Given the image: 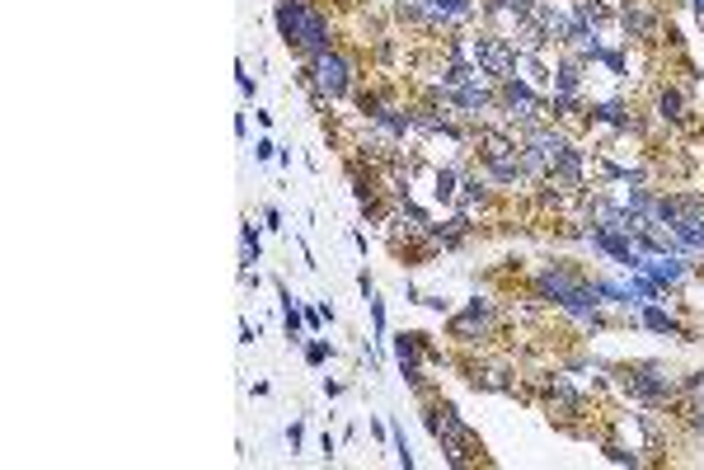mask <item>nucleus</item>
Returning a JSON list of instances; mask_svg holds the SVG:
<instances>
[{
	"label": "nucleus",
	"instance_id": "obj_1",
	"mask_svg": "<svg viewBox=\"0 0 704 470\" xmlns=\"http://www.w3.org/2000/svg\"><path fill=\"white\" fill-rule=\"evenodd\" d=\"M536 292L545 301H554L559 311H568L582 325H601V287L587 282L578 268L568 264H545L536 273Z\"/></svg>",
	"mask_w": 704,
	"mask_h": 470
},
{
	"label": "nucleus",
	"instance_id": "obj_2",
	"mask_svg": "<svg viewBox=\"0 0 704 470\" xmlns=\"http://www.w3.org/2000/svg\"><path fill=\"white\" fill-rule=\"evenodd\" d=\"M273 19H277V33H282V43L296 47L301 57H320L334 47V24L324 15L320 5H310V0H277L273 5Z\"/></svg>",
	"mask_w": 704,
	"mask_h": 470
},
{
	"label": "nucleus",
	"instance_id": "obj_3",
	"mask_svg": "<svg viewBox=\"0 0 704 470\" xmlns=\"http://www.w3.org/2000/svg\"><path fill=\"white\" fill-rule=\"evenodd\" d=\"M493 94H498V109L507 113V118H517L521 127H540L550 123V99L545 94H536V85H526L521 76H507L493 85Z\"/></svg>",
	"mask_w": 704,
	"mask_h": 470
},
{
	"label": "nucleus",
	"instance_id": "obj_4",
	"mask_svg": "<svg viewBox=\"0 0 704 470\" xmlns=\"http://www.w3.org/2000/svg\"><path fill=\"white\" fill-rule=\"evenodd\" d=\"M479 151H484V174H489L493 184H521L526 179V165H521V146L507 132H493L484 127L479 132Z\"/></svg>",
	"mask_w": 704,
	"mask_h": 470
},
{
	"label": "nucleus",
	"instance_id": "obj_5",
	"mask_svg": "<svg viewBox=\"0 0 704 470\" xmlns=\"http://www.w3.org/2000/svg\"><path fill=\"white\" fill-rule=\"evenodd\" d=\"M625 391L648 409H667L681 395V381H672V372L662 362H639V367L625 372Z\"/></svg>",
	"mask_w": 704,
	"mask_h": 470
},
{
	"label": "nucleus",
	"instance_id": "obj_6",
	"mask_svg": "<svg viewBox=\"0 0 704 470\" xmlns=\"http://www.w3.org/2000/svg\"><path fill=\"white\" fill-rule=\"evenodd\" d=\"M428 428L432 438L442 442V452L451 456V466H470V452L479 447V438L470 433V423L460 419L451 405H432L428 409Z\"/></svg>",
	"mask_w": 704,
	"mask_h": 470
},
{
	"label": "nucleus",
	"instance_id": "obj_7",
	"mask_svg": "<svg viewBox=\"0 0 704 470\" xmlns=\"http://www.w3.org/2000/svg\"><path fill=\"white\" fill-rule=\"evenodd\" d=\"M470 57H475V66L489 80L517 76V62H521V52L512 47V38H498V33H475V38H470Z\"/></svg>",
	"mask_w": 704,
	"mask_h": 470
},
{
	"label": "nucleus",
	"instance_id": "obj_8",
	"mask_svg": "<svg viewBox=\"0 0 704 470\" xmlns=\"http://www.w3.org/2000/svg\"><path fill=\"white\" fill-rule=\"evenodd\" d=\"M306 76L324 99H343V94L352 90V62L338 52V47H329V52H320V57H310Z\"/></svg>",
	"mask_w": 704,
	"mask_h": 470
},
{
	"label": "nucleus",
	"instance_id": "obj_9",
	"mask_svg": "<svg viewBox=\"0 0 704 470\" xmlns=\"http://www.w3.org/2000/svg\"><path fill=\"white\" fill-rule=\"evenodd\" d=\"M493 320H498V306H493L489 297H475L460 315H451V325L446 329H451L456 344H484V339L493 334Z\"/></svg>",
	"mask_w": 704,
	"mask_h": 470
},
{
	"label": "nucleus",
	"instance_id": "obj_10",
	"mask_svg": "<svg viewBox=\"0 0 704 470\" xmlns=\"http://www.w3.org/2000/svg\"><path fill=\"white\" fill-rule=\"evenodd\" d=\"M362 109H367L371 123L381 127V132H390L395 141L414 132V109H399V104H390V99H376V94H367V99H362Z\"/></svg>",
	"mask_w": 704,
	"mask_h": 470
},
{
	"label": "nucleus",
	"instance_id": "obj_11",
	"mask_svg": "<svg viewBox=\"0 0 704 470\" xmlns=\"http://www.w3.org/2000/svg\"><path fill=\"white\" fill-rule=\"evenodd\" d=\"M531 19L550 33V43H568V33L578 24V19H573V5H559V0H536V5H531Z\"/></svg>",
	"mask_w": 704,
	"mask_h": 470
},
{
	"label": "nucleus",
	"instance_id": "obj_12",
	"mask_svg": "<svg viewBox=\"0 0 704 470\" xmlns=\"http://www.w3.org/2000/svg\"><path fill=\"white\" fill-rule=\"evenodd\" d=\"M423 353H432L423 334H395V358H399V372H404V381H409L414 391H423V367H418V358H423Z\"/></svg>",
	"mask_w": 704,
	"mask_h": 470
},
{
	"label": "nucleus",
	"instance_id": "obj_13",
	"mask_svg": "<svg viewBox=\"0 0 704 470\" xmlns=\"http://www.w3.org/2000/svg\"><path fill=\"white\" fill-rule=\"evenodd\" d=\"M428 29H451V24H470L475 19V0H418Z\"/></svg>",
	"mask_w": 704,
	"mask_h": 470
},
{
	"label": "nucleus",
	"instance_id": "obj_14",
	"mask_svg": "<svg viewBox=\"0 0 704 470\" xmlns=\"http://www.w3.org/2000/svg\"><path fill=\"white\" fill-rule=\"evenodd\" d=\"M620 24H625L629 38H653L658 24H662V15H658L653 0H625V5H620Z\"/></svg>",
	"mask_w": 704,
	"mask_h": 470
},
{
	"label": "nucleus",
	"instance_id": "obj_15",
	"mask_svg": "<svg viewBox=\"0 0 704 470\" xmlns=\"http://www.w3.org/2000/svg\"><path fill=\"white\" fill-rule=\"evenodd\" d=\"M446 104H456L465 118H484V109H493V104H498V94H493L489 80H475V85H460V90L446 94Z\"/></svg>",
	"mask_w": 704,
	"mask_h": 470
},
{
	"label": "nucleus",
	"instance_id": "obj_16",
	"mask_svg": "<svg viewBox=\"0 0 704 470\" xmlns=\"http://www.w3.org/2000/svg\"><path fill=\"white\" fill-rule=\"evenodd\" d=\"M639 273H648V278L658 282V287H681L690 268L681 264V254H643V268H639Z\"/></svg>",
	"mask_w": 704,
	"mask_h": 470
},
{
	"label": "nucleus",
	"instance_id": "obj_17",
	"mask_svg": "<svg viewBox=\"0 0 704 470\" xmlns=\"http://www.w3.org/2000/svg\"><path fill=\"white\" fill-rule=\"evenodd\" d=\"M587 118L601 127H615V132H634L639 127V118H634V109L629 104H620V99H601V104H587Z\"/></svg>",
	"mask_w": 704,
	"mask_h": 470
},
{
	"label": "nucleus",
	"instance_id": "obj_18",
	"mask_svg": "<svg viewBox=\"0 0 704 470\" xmlns=\"http://www.w3.org/2000/svg\"><path fill=\"white\" fill-rule=\"evenodd\" d=\"M484 203H489V174H460V193H456L460 212H475Z\"/></svg>",
	"mask_w": 704,
	"mask_h": 470
},
{
	"label": "nucleus",
	"instance_id": "obj_19",
	"mask_svg": "<svg viewBox=\"0 0 704 470\" xmlns=\"http://www.w3.org/2000/svg\"><path fill=\"white\" fill-rule=\"evenodd\" d=\"M550 90L554 94H582V62L573 57V52L550 71Z\"/></svg>",
	"mask_w": 704,
	"mask_h": 470
},
{
	"label": "nucleus",
	"instance_id": "obj_20",
	"mask_svg": "<svg viewBox=\"0 0 704 470\" xmlns=\"http://www.w3.org/2000/svg\"><path fill=\"white\" fill-rule=\"evenodd\" d=\"M643 329H653V334H676V339H686V329H681V320H676L672 311H662L658 301H643Z\"/></svg>",
	"mask_w": 704,
	"mask_h": 470
},
{
	"label": "nucleus",
	"instance_id": "obj_21",
	"mask_svg": "<svg viewBox=\"0 0 704 470\" xmlns=\"http://www.w3.org/2000/svg\"><path fill=\"white\" fill-rule=\"evenodd\" d=\"M432 240L442 245V250H456V245H465V235H470V212H456L451 221H442V226H428Z\"/></svg>",
	"mask_w": 704,
	"mask_h": 470
},
{
	"label": "nucleus",
	"instance_id": "obj_22",
	"mask_svg": "<svg viewBox=\"0 0 704 470\" xmlns=\"http://www.w3.org/2000/svg\"><path fill=\"white\" fill-rule=\"evenodd\" d=\"M658 113L667 118V123H686V118H690L686 94L676 90V85H662V90H658Z\"/></svg>",
	"mask_w": 704,
	"mask_h": 470
},
{
	"label": "nucleus",
	"instance_id": "obj_23",
	"mask_svg": "<svg viewBox=\"0 0 704 470\" xmlns=\"http://www.w3.org/2000/svg\"><path fill=\"white\" fill-rule=\"evenodd\" d=\"M573 19H578V24H587V29H601V24L611 19V10H606L601 0H573Z\"/></svg>",
	"mask_w": 704,
	"mask_h": 470
},
{
	"label": "nucleus",
	"instance_id": "obj_24",
	"mask_svg": "<svg viewBox=\"0 0 704 470\" xmlns=\"http://www.w3.org/2000/svg\"><path fill=\"white\" fill-rule=\"evenodd\" d=\"M254 264H259V231H254V221H245L240 226V273H249Z\"/></svg>",
	"mask_w": 704,
	"mask_h": 470
},
{
	"label": "nucleus",
	"instance_id": "obj_25",
	"mask_svg": "<svg viewBox=\"0 0 704 470\" xmlns=\"http://www.w3.org/2000/svg\"><path fill=\"white\" fill-rule=\"evenodd\" d=\"M531 5H536V0H484L489 15H512V19H526L531 15Z\"/></svg>",
	"mask_w": 704,
	"mask_h": 470
},
{
	"label": "nucleus",
	"instance_id": "obj_26",
	"mask_svg": "<svg viewBox=\"0 0 704 470\" xmlns=\"http://www.w3.org/2000/svg\"><path fill=\"white\" fill-rule=\"evenodd\" d=\"M517 71H521V80H526V85H550V71H545V62H540V57H521L517 62Z\"/></svg>",
	"mask_w": 704,
	"mask_h": 470
},
{
	"label": "nucleus",
	"instance_id": "obj_27",
	"mask_svg": "<svg viewBox=\"0 0 704 470\" xmlns=\"http://www.w3.org/2000/svg\"><path fill=\"white\" fill-rule=\"evenodd\" d=\"M437 203H456V193H460V170H437Z\"/></svg>",
	"mask_w": 704,
	"mask_h": 470
},
{
	"label": "nucleus",
	"instance_id": "obj_28",
	"mask_svg": "<svg viewBox=\"0 0 704 470\" xmlns=\"http://www.w3.org/2000/svg\"><path fill=\"white\" fill-rule=\"evenodd\" d=\"M475 386H484V391H512V381H507L503 367H484V372L475 367Z\"/></svg>",
	"mask_w": 704,
	"mask_h": 470
},
{
	"label": "nucleus",
	"instance_id": "obj_29",
	"mask_svg": "<svg viewBox=\"0 0 704 470\" xmlns=\"http://www.w3.org/2000/svg\"><path fill=\"white\" fill-rule=\"evenodd\" d=\"M606 456H611L615 466H643V456H639V452H629L625 442H606Z\"/></svg>",
	"mask_w": 704,
	"mask_h": 470
},
{
	"label": "nucleus",
	"instance_id": "obj_30",
	"mask_svg": "<svg viewBox=\"0 0 704 470\" xmlns=\"http://www.w3.org/2000/svg\"><path fill=\"white\" fill-rule=\"evenodd\" d=\"M597 62L606 66L611 76H625V71H629V62H625V52H620V47H606V52H601V57H597Z\"/></svg>",
	"mask_w": 704,
	"mask_h": 470
},
{
	"label": "nucleus",
	"instance_id": "obj_31",
	"mask_svg": "<svg viewBox=\"0 0 704 470\" xmlns=\"http://www.w3.org/2000/svg\"><path fill=\"white\" fill-rule=\"evenodd\" d=\"M390 438H395V456H399V466L409 470V466H414V452H409V442H404V428H399V423H395V428H390Z\"/></svg>",
	"mask_w": 704,
	"mask_h": 470
},
{
	"label": "nucleus",
	"instance_id": "obj_32",
	"mask_svg": "<svg viewBox=\"0 0 704 470\" xmlns=\"http://www.w3.org/2000/svg\"><path fill=\"white\" fill-rule=\"evenodd\" d=\"M329 353H334V348L324 344V339H310V344H306V362H310V367H320V362L329 358Z\"/></svg>",
	"mask_w": 704,
	"mask_h": 470
},
{
	"label": "nucleus",
	"instance_id": "obj_33",
	"mask_svg": "<svg viewBox=\"0 0 704 470\" xmlns=\"http://www.w3.org/2000/svg\"><path fill=\"white\" fill-rule=\"evenodd\" d=\"M235 85H240V94H245V99H254V80H249L245 66H235Z\"/></svg>",
	"mask_w": 704,
	"mask_h": 470
},
{
	"label": "nucleus",
	"instance_id": "obj_34",
	"mask_svg": "<svg viewBox=\"0 0 704 470\" xmlns=\"http://www.w3.org/2000/svg\"><path fill=\"white\" fill-rule=\"evenodd\" d=\"M277 156V146H273V141H268V137H263V141H254V160H273Z\"/></svg>",
	"mask_w": 704,
	"mask_h": 470
},
{
	"label": "nucleus",
	"instance_id": "obj_35",
	"mask_svg": "<svg viewBox=\"0 0 704 470\" xmlns=\"http://www.w3.org/2000/svg\"><path fill=\"white\" fill-rule=\"evenodd\" d=\"M287 442H291V452H296V447L306 442V428H301V423H291V428H287Z\"/></svg>",
	"mask_w": 704,
	"mask_h": 470
},
{
	"label": "nucleus",
	"instance_id": "obj_36",
	"mask_svg": "<svg viewBox=\"0 0 704 470\" xmlns=\"http://www.w3.org/2000/svg\"><path fill=\"white\" fill-rule=\"evenodd\" d=\"M690 5H695V15H704V0H690Z\"/></svg>",
	"mask_w": 704,
	"mask_h": 470
}]
</instances>
